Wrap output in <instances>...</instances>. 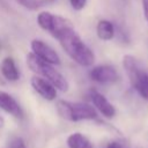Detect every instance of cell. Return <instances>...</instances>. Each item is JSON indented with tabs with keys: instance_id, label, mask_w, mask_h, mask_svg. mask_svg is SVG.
I'll list each match as a JSON object with an SVG mask.
<instances>
[{
	"instance_id": "cell-1",
	"label": "cell",
	"mask_w": 148,
	"mask_h": 148,
	"mask_svg": "<svg viewBox=\"0 0 148 148\" xmlns=\"http://www.w3.org/2000/svg\"><path fill=\"white\" fill-rule=\"evenodd\" d=\"M58 40L68 57L80 66L90 67L95 62L94 52L84 44V42L75 32V29L65 32L58 38Z\"/></svg>"
},
{
	"instance_id": "cell-2",
	"label": "cell",
	"mask_w": 148,
	"mask_h": 148,
	"mask_svg": "<svg viewBox=\"0 0 148 148\" xmlns=\"http://www.w3.org/2000/svg\"><path fill=\"white\" fill-rule=\"evenodd\" d=\"M27 66L36 74L39 75L47 81H50L58 90L60 91H67L69 89V83L67 79L57 71L52 64H49L40 58H38L32 52H29L27 54Z\"/></svg>"
},
{
	"instance_id": "cell-3",
	"label": "cell",
	"mask_w": 148,
	"mask_h": 148,
	"mask_svg": "<svg viewBox=\"0 0 148 148\" xmlns=\"http://www.w3.org/2000/svg\"><path fill=\"white\" fill-rule=\"evenodd\" d=\"M58 114L69 121H80V120H92L97 118V110L83 102H68L59 99L56 104Z\"/></svg>"
},
{
	"instance_id": "cell-4",
	"label": "cell",
	"mask_w": 148,
	"mask_h": 148,
	"mask_svg": "<svg viewBox=\"0 0 148 148\" xmlns=\"http://www.w3.org/2000/svg\"><path fill=\"white\" fill-rule=\"evenodd\" d=\"M123 67L132 88L142 99L148 102V73L140 67L135 57L131 54H125L123 57Z\"/></svg>"
},
{
	"instance_id": "cell-5",
	"label": "cell",
	"mask_w": 148,
	"mask_h": 148,
	"mask_svg": "<svg viewBox=\"0 0 148 148\" xmlns=\"http://www.w3.org/2000/svg\"><path fill=\"white\" fill-rule=\"evenodd\" d=\"M37 23L43 30L47 31L51 36L57 39L65 32L74 29V25L71 20L60 15L52 14L50 12H40L37 15Z\"/></svg>"
},
{
	"instance_id": "cell-6",
	"label": "cell",
	"mask_w": 148,
	"mask_h": 148,
	"mask_svg": "<svg viewBox=\"0 0 148 148\" xmlns=\"http://www.w3.org/2000/svg\"><path fill=\"white\" fill-rule=\"evenodd\" d=\"M30 47H31V52L34 54H36L38 58H40L42 60H44L49 64H52V65L60 64L59 54L42 39H37V38L32 39L30 43Z\"/></svg>"
},
{
	"instance_id": "cell-7",
	"label": "cell",
	"mask_w": 148,
	"mask_h": 148,
	"mask_svg": "<svg viewBox=\"0 0 148 148\" xmlns=\"http://www.w3.org/2000/svg\"><path fill=\"white\" fill-rule=\"evenodd\" d=\"M89 76L92 81L102 84L113 83L119 77L117 69L111 65H98L92 67L89 72Z\"/></svg>"
},
{
	"instance_id": "cell-8",
	"label": "cell",
	"mask_w": 148,
	"mask_h": 148,
	"mask_svg": "<svg viewBox=\"0 0 148 148\" xmlns=\"http://www.w3.org/2000/svg\"><path fill=\"white\" fill-rule=\"evenodd\" d=\"M30 84L34 88V90L39 94L46 101H54L57 97V88L46 79L39 76V75H34L30 80Z\"/></svg>"
},
{
	"instance_id": "cell-9",
	"label": "cell",
	"mask_w": 148,
	"mask_h": 148,
	"mask_svg": "<svg viewBox=\"0 0 148 148\" xmlns=\"http://www.w3.org/2000/svg\"><path fill=\"white\" fill-rule=\"evenodd\" d=\"M90 99L92 102L94 108L105 118L112 119L116 116V109L114 106L109 102V99L97 90H90L89 92Z\"/></svg>"
},
{
	"instance_id": "cell-10",
	"label": "cell",
	"mask_w": 148,
	"mask_h": 148,
	"mask_svg": "<svg viewBox=\"0 0 148 148\" xmlns=\"http://www.w3.org/2000/svg\"><path fill=\"white\" fill-rule=\"evenodd\" d=\"M0 109L16 119L23 118V110L18 102L8 92L0 90Z\"/></svg>"
},
{
	"instance_id": "cell-11",
	"label": "cell",
	"mask_w": 148,
	"mask_h": 148,
	"mask_svg": "<svg viewBox=\"0 0 148 148\" xmlns=\"http://www.w3.org/2000/svg\"><path fill=\"white\" fill-rule=\"evenodd\" d=\"M0 71L3 77L10 82H15L20 79V72L16 67L15 60L12 57H6L0 65Z\"/></svg>"
},
{
	"instance_id": "cell-12",
	"label": "cell",
	"mask_w": 148,
	"mask_h": 148,
	"mask_svg": "<svg viewBox=\"0 0 148 148\" xmlns=\"http://www.w3.org/2000/svg\"><path fill=\"white\" fill-rule=\"evenodd\" d=\"M96 35L101 40H104V42L113 39V37L116 35V29H114L113 23L109 20L98 21V23L96 25Z\"/></svg>"
},
{
	"instance_id": "cell-13",
	"label": "cell",
	"mask_w": 148,
	"mask_h": 148,
	"mask_svg": "<svg viewBox=\"0 0 148 148\" xmlns=\"http://www.w3.org/2000/svg\"><path fill=\"white\" fill-rule=\"evenodd\" d=\"M67 146L68 148H94L90 140L80 132L72 133L67 138Z\"/></svg>"
},
{
	"instance_id": "cell-14",
	"label": "cell",
	"mask_w": 148,
	"mask_h": 148,
	"mask_svg": "<svg viewBox=\"0 0 148 148\" xmlns=\"http://www.w3.org/2000/svg\"><path fill=\"white\" fill-rule=\"evenodd\" d=\"M16 1L21 6H23L27 9H30V10H36L42 6L54 2V0H16Z\"/></svg>"
},
{
	"instance_id": "cell-15",
	"label": "cell",
	"mask_w": 148,
	"mask_h": 148,
	"mask_svg": "<svg viewBox=\"0 0 148 148\" xmlns=\"http://www.w3.org/2000/svg\"><path fill=\"white\" fill-rule=\"evenodd\" d=\"M7 148H27V146H25V143H24V141H23L22 138L16 136V138H13L8 142Z\"/></svg>"
},
{
	"instance_id": "cell-16",
	"label": "cell",
	"mask_w": 148,
	"mask_h": 148,
	"mask_svg": "<svg viewBox=\"0 0 148 148\" xmlns=\"http://www.w3.org/2000/svg\"><path fill=\"white\" fill-rule=\"evenodd\" d=\"M69 3L72 6L73 9L75 10H81L86 7L87 5V0H69Z\"/></svg>"
},
{
	"instance_id": "cell-17",
	"label": "cell",
	"mask_w": 148,
	"mask_h": 148,
	"mask_svg": "<svg viewBox=\"0 0 148 148\" xmlns=\"http://www.w3.org/2000/svg\"><path fill=\"white\" fill-rule=\"evenodd\" d=\"M106 148H128L127 146H125L124 143L119 142V141H111L108 143Z\"/></svg>"
},
{
	"instance_id": "cell-18",
	"label": "cell",
	"mask_w": 148,
	"mask_h": 148,
	"mask_svg": "<svg viewBox=\"0 0 148 148\" xmlns=\"http://www.w3.org/2000/svg\"><path fill=\"white\" fill-rule=\"evenodd\" d=\"M141 5H142V10H143L145 18L148 22V0H141Z\"/></svg>"
},
{
	"instance_id": "cell-19",
	"label": "cell",
	"mask_w": 148,
	"mask_h": 148,
	"mask_svg": "<svg viewBox=\"0 0 148 148\" xmlns=\"http://www.w3.org/2000/svg\"><path fill=\"white\" fill-rule=\"evenodd\" d=\"M3 124H5V120H3V118H2V117H0V127H2V126H3Z\"/></svg>"
},
{
	"instance_id": "cell-20",
	"label": "cell",
	"mask_w": 148,
	"mask_h": 148,
	"mask_svg": "<svg viewBox=\"0 0 148 148\" xmlns=\"http://www.w3.org/2000/svg\"><path fill=\"white\" fill-rule=\"evenodd\" d=\"M0 49H1V45H0Z\"/></svg>"
}]
</instances>
